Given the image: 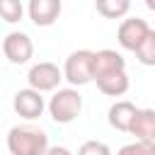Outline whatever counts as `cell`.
<instances>
[{
    "mask_svg": "<svg viewBox=\"0 0 155 155\" xmlns=\"http://www.w3.org/2000/svg\"><path fill=\"white\" fill-rule=\"evenodd\" d=\"M136 114H138V107H136L133 102H128V99L114 102V104L109 107V126L116 128V131L128 133V131H131V124H133V119H136Z\"/></svg>",
    "mask_w": 155,
    "mask_h": 155,
    "instance_id": "cell-9",
    "label": "cell"
},
{
    "mask_svg": "<svg viewBox=\"0 0 155 155\" xmlns=\"http://www.w3.org/2000/svg\"><path fill=\"white\" fill-rule=\"evenodd\" d=\"M63 75L70 85L75 87H82L87 82L94 80V51H87V48H80V51H73L68 58H65V65H63Z\"/></svg>",
    "mask_w": 155,
    "mask_h": 155,
    "instance_id": "cell-3",
    "label": "cell"
},
{
    "mask_svg": "<svg viewBox=\"0 0 155 155\" xmlns=\"http://www.w3.org/2000/svg\"><path fill=\"white\" fill-rule=\"evenodd\" d=\"M128 133L136 136V138L155 140V109H138V114H136Z\"/></svg>",
    "mask_w": 155,
    "mask_h": 155,
    "instance_id": "cell-12",
    "label": "cell"
},
{
    "mask_svg": "<svg viewBox=\"0 0 155 155\" xmlns=\"http://www.w3.org/2000/svg\"><path fill=\"white\" fill-rule=\"evenodd\" d=\"M136 58L143 63V65H155V29L148 31V36L143 39V44L136 48Z\"/></svg>",
    "mask_w": 155,
    "mask_h": 155,
    "instance_id": "cell-14",
    "label": "cell"
},
{
    "mask_svg": "<svg viewBox=\"0 0 155 155\" xmlns=\"http://www.w3.org/2000/svg\"><path fill=\"white\" fill-rule=\"evenodd\" d=\"M94 82H97L99 92H102V94H109V97H121V94H126V92H128V85H131L126 70H114V73L99 75V78H94Z\"/></svg>",
    "mask_w": 155,
    "mask_h": 155,
    "instance_id": "cell-10",
    "label": "cell"
},
{
    "mask_svg": "<svg viewBox=\"0 0 155 155\" xmlns=\"http://www.w3.org/2000/svg\"><path fill=\"white\" fill-rule=\"evenodd\" d=\"M119 153H121V155H155V140H148V138H136L133 143L124 145Z\"/></svg>",
    "mask_w": 155,
    "mask_h": 155,
    "instance_id": "cell-16",
    "label": "cell"
},
{
    "mask_svg": "<svg viewBox=\"0 0 155 155\" xmlns=\"http://www.w3.org/2000/svg\"><path fill=\"white\" fill-rule=\"evenodd\" d=\"M2 53L12 65H24L34 56V44L24 31H10L2 39Z\"/></svg>",
    "mask_w": 155,
    "mask_h": 155,
    "instance_id": "cell-4",
    "label": "cell"
},
{
    "mask_svg": "<svg viewBox=\"0 0 155 155\" xmlns=\"http://www.w3.org/2000/svg\"><path fill=\"white\" fill-rule=\"evenodd\" d=\"M0 15L7 24H17L24 15V7L19 0H0Z\"/></svg>",
    "mask_w": 155,
    "mask_h": 155,
    "instance_id": "cell-15",
    "label": "cell"
},
{
    "mask_svg": "<svg viewBox=\"0 0 155 155\" xmlns=\"http://www.w3.org/2000/svg\"><path fill=\"white\" fill-rule=\"evenodd\" d=\"M80 111H82V97L75 90V85L56 90L53 97L48 99V114L56 124H70L80 116Z\"/></svg>",
    "mask_w": 155,
    "mask_h": 155,
    "instance_id": "cell-2",
    "label": "cell"
},
{
    "mask_svg": "<svg viewBox=\"0 0 155 155\" xmlns=\"http://www.w3.org/2000/svg\"><path fill=\"white\" fill-rule=\"evenodd\" d=\"M7 150L12 155H46L48 136L34 126H12L7 133Z\"/></svg>",
    "mask_w": 155,
    "mask_h": 155,
    "instance_id": "cell-1",
    "label": "cell"
},
{
    "mask_svg": "<svg viewBox=\"0 0 155 155\" xmlns=\"http://www.w3.org/2000/svg\"><path fill=\"white\" fill-rule=\"evenodd\" d=\"M61 80H65L63 70H61L56 63H48V61H41V63H36V65H31V68H29V75H27V82H29L31 87L41 90V92H53V90H58Z\"/></svg>",
    "mask_w": 155,
    "mask_h": 155,
    "instance_id": "cell-5",
    "label": "cell"
},
{
    "mask_svg": "<svg viewBox=\"0 0 155 155\" xmlns=\"http://www.w3.org/2000/svg\"><path fill=\"white\" fill-rule=\"evenodd\" d=\"M12 107H15V111L22 116V119H39L41 114H44V109H48V104L44 102V97H41V90H36V87H24V90H17L15 92V99H12Z\"/></svg>",
    "mask_w": 155,
    "mask_h": 155,
    "instance_id": "cell-6",
    "label": "cell"
},
{
    "mask_svg": "<svg viewBox=\"0 0 155 155\" xmlns=\"http://www.w3.org/2000/svg\"><path fill=\"white\" fill-rule=\"evenodd\" d=\"M114 70H126L124 56L119 51H114V48L94 51V78L107 75V73H114Z\"/></svg>",
    "mask_w": 155,
    "mask_h": 155,
    "instance_id": "cell-11",
    "label": "cell"
},
{
    "mask_svg": "<svg viewBox=\"0 0 155 155\" xmlns=\"http://www.w3.org/2000/svg\"><path fill=\"white\" fill-rule=\"evenodd\" d=\"M145 5H148V10H153V12H155V0H145Z\"/></svg>",
    "mask_w": 155,
    "mask_h": 155,
    "instance_id": "cell-18",
    "label": "cell"
},
{
    "mask_svg": "<svg viewBox=\"0 0 155 155\" xmlns=\"http://www.w3.org/2000/svg\"><path fill=\"white\" fill-rule=\"evenodd\" d=\"M148 31H150V27H148L145 19H140V17H126V19L119 24L116 39H119L121 48L136 53V48L143 44V39L148 36Z\"/></svg>",
    "mask_w": 155,
    "mask_h": 155,
    "instance_id": "cell-7",
    "label": "cell"
},
{
    "mask_svg": "<svg viewBox=\"0 0 155 155\" xmlns=\"http://www.w3.org/2000/svg\"><path fill=\"white\" fill-rule=\"evenodd\" d=\"M27 12L36 27H51L63 12V2L61 0H29Z\"/></svg>",
    "mask_w": 155,
    "mask_h": 155,
    "instance_id": "cell-8",
    "label": "cell"
},
{
    "mask_svg": "<svg viewBox=\"0 0 155 155\" xmlns=\"http://www.w3.org/2000/svg\"><path fill=\"white\" fill-rule=\"evenodd\" d=\"M94 7L107 19H121L131 10V0H94Z\"/></svg>",
    "mask_w": 155,
    "mask_h": 155,
    "instance_id": "cell-13",
    "label": "cell"
},
{
    "mask_svg": "<svg viewBox=\"0 0 155 155\" xmlns=\"http://www.w3.org/2000/svg\"><path fill=\"white\" fill-rule=\"evenodd\" d=\"M109 145L99 143V140H87L80 145V155H109Z\"/></svg>",
    "mask_w": 155,
    "mask_h": 155,
    "instance_id": "cell-17",
    "label": "cell"
}]
</instances>
